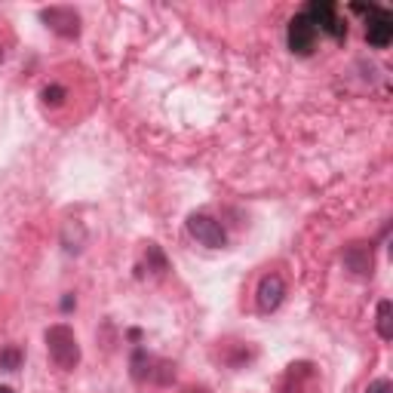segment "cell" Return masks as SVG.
<instances>
[{
  "mask_svg": "<svg viewBox=\"0 0 393 393\" xmlns=\"http://www.w3.org/2000/svg\"><path fill=\"white\" fill-rule=\"evenodd\" d=\"M47 351H49V360L59 365L61 372H74L77 363H80V344H77V335L74 329L65 326V323H56L47 329Z\"/></svg>",
  "mask_w": 393,
  "mask_h": 393,
  "instance_id": "obj_1",
  "label": "cell"
},
{
  "mask_svg": "<svg viewBox=\"0 0 393 393\" xmlns=\"http://www.w3.org/2000/svg\"><path fill=\"white\" fill-rule=\"evenodd\" d=\"M187 230H191V237L200 246L221 249V246L228 243V234H225V228H221V221L206 216V212H194V216L187 218Z\"/></svg>",
  "mask_w": 393,
  "mask_h": 393,
  "instance_id": "obj_2",
  "label": "cell"
},
{
  "mask_svg": "<svg viewBox=\"0 0 393 393\" xmlns=\"http://www.w3.org/2000/svg\"><path fill=\"white\" fill-rule=\"evenodd\" d=\"M40 19L47 22V28H52L59 37H77L80 34V16L71 6H47L40 10Z\"/></svg>",
  "mask_w": 393,
  "mask_h": 393,
  "instance_id": "obj_3",
  "label": "cell"
},
{
  "mask_svg": "<svg viewBox=\"0 0 393 393\" xmlns=\"http://www.w3.org/2000/svg\"><path fill=\"white\" fill-rule=\"evenodd\" d=\"M286 298V283L280 274H267L262 276V283H258V292H255V305L262 314H274L276 307L283 305Z\"/></svg>",
  "mask_w": 393,
  "mask_h": 393,
  "instance_id": "obj_4",
  "label": "cell"
},
{
  "mask_svg": "<svg viewBox=\"0 0 393 393\" xmlns=\"http://www.w3.org/2000/svg\"><path fill=\"white\" fill-rule=\"evenodd\" d=\"M341 262L347 267V274H353V276H372V271H375L372 243H351V246H344Z\"/></svg>",
  "mask_w": 393,
  "mask_h": 393,
  "instance_id": "obj_5",
  "label": "cell"
},
{
  "mask_svg": "<svg viewBox=\"0 0 393 393\" xmlns=\"http://www.w3.org/2000/svg\"><path fill=\"white\" fill-rule=\"evenodd\" d=\"M314 40H317L314 22H310L305 13L295 16L289 22V49L298 52V56H310V52H314Z\"/></svg>",
  "mask_w": 393,
  "mask_h": 393,
  "instance_id": "obj_6",
  "label": "cell"
},
{
  "mask_svg": "<svg viewBox=\"0 0 393 393\" xmlns=\"http://www.w3.org/2000/svg\"><path fill=\"white\" fill-rule=\"evenodd\" d=\"M305 16H307L310 22H314V28L319 25V28H323L326 34H332V37H344V34H347V25L338 22L335 6L326 4V0H319V4H310L307 10H305Z\"/></svg>",
  "mask_w": 393,
  "mask_h": 393,
  "instance_id": "obj_7",
  "label": "cell"
},
{
  "mask_svg": "<svg viewBox=\"0 0 393 393\" xmlns=\"http://www.w3.org/2000/svg\"><path fill=\"white\" fill-rule=\"evenodd\" d=\"M365 40L372 43V47H378V49H384L387 43L393 40V19L387 13H375V19L369 22V28H365Z\"/></svg>",
  "mask_w": 393,
  "mask_h": 393,
  "instance_id": "obj_8",
  "label": "cell"
},
{
  "mask_svg": "<svg viewBox=\"0 0 393 393\" xmlns=\"http://www.w3.org/2000/svg\"><path fill=\"white\" fill-rule=\"evenodd\" d=\"M61 246H65V252H83L86 246V228L80 225V221H68L65 228H61Z\"/></svg>",
  "mask_w": 393,
  "mask_h": 393,
  "instance_id": "obj_9",
  "label": "cell"
},
{
  "mask_svg": "<svg viewBox=\"0 0 393 393\" xmlns=\"http://www.w3.org/2000/svg\"><path fill=\"white\" fill-rule=\"evenodd\" d=\"M378 335L384 338V341L393 338V305L387 298L378 301Z\"/></svg>",
  "mask_w": 393,
  "mask_h": 393,
  "instance_id": "obj_10",
  "label": "cell"
},
{
  "mask_svg": "<svg viewBox=\"0 0 393 393\" xmlns=\"http://www.w3.org/2000/svg\"><path fill=\"white\" fill-rule=\"evenodd\" d=\"M40 98H43V105H49V108H59V105H65V98H68V93H65V86H43L40 89Z\"/></svg>",
  "mask_w": 393,
  "mask_h": 393,
  "instance_id": "obj_11",
  "label": "cell"
},
{
  "mask_svg": "<svg viewBox=\"0 0 393 393\" xmlns=\"http://www.w3.org/2000/svg\"><path fill=\"white\" fill-rule=\"evenodd\" d=\"M22 365V351L19 347H4L0 351V369L4 372H16Z\"/></svg>",
  "mask_w": 393,
  "mask_h": 393,
  "instance_id": "obj_12",
  "label": "cell"
},
{
  "mask_svg": "<svg viewBox=\"0 0 393 393\" xmlns=\"http://www.w3.org/2000/svg\"><path fill=\"white\" fill-rule=\"evenodd\" d=\"M132 375L141 381V378H151V360L145 356V351H139L136 356H132Z\"/></svg>",
  "mask_w": 393,
  "mask_h": 393,
  "instance_id": "obj_13",
  "label": "cell"
},
{
  "mask_svg": "<svg viewBox=\"0 0 393 393\" xmlns=\"http://www.w3.org/2000/svg\"><path fill=\"white\" fill-rule=\"evenodd\" d=\"M145 258H148V267H154V274H157V276H160V274L166 271V258H163V252H160V249H157L154 243L148 246V252H145Z\"/></svg>",
  "mask_w": 393,
  "mask_h": 393,
  "instance_id": "obj_14",
  "label": "cell"
},
{
  "mask_svg": "<svg viewBox=\"0 0 393 393\" xmlns=\"http://www.w3.org/2000/svg\"><path fill=\"white\" fill-rule=\"evenodd\" d=\"M365 393H393V384L387 378H378V381H372L369 387H365Z\"/></svg>",
  "mask_w": 393,
  "mask_h": 393,
  "instance_id": "obj_15",
  "label": "cell"
},
{
  "mask_svg": "<svg viewBox=\"0 0 393 393\" xmlns=\"http://www.w3.org/2000/svg\"><path fill=\"white\" fill-rule=\"evenodd\" d=\"M74 305H77V301H74V295H65V298H61V310H71Z\"/></svg>",
  "mask_w": 393,
  "mask_h": 393,
  "instance_id": "obj_16",
  "label": "cell"
},
{
  "mask_svg": "<svg viewBox=\"0 0 393 393\" xmlns=\"http://www.w3.org/2000/svg\"><path fill=\"white\" fill-rule=\"evenodd\" d=\"M178 393H209V390L206 387H182Z\"/></svg>",
  "mask_w": 393,
  "mask_h": 393,
  "instance_id": "obj_17",
  "label": "cell"
},
{
  "mask_svg": "<svg viewBox=\"0 0 393 393\" xmlns=\"http://www.w3.org/2000/svg\"><path fill=\"white\" fill-rule=\"evenodd\" d=\"M6 61V49H4V43H0V65Z\"/></svg>",
  "mask_w": 393,
  "mask_h": 393,
  "instance_id": "obj_18",
  "label": "cell"
},
{
  "mask_svg": "<svg viewBox=\"0 0 393 393\" xmlns=\"http://www.w3.org/2000/svg\"><path fill=\"white\" fill-rule=\"evenodd\" d=\"M0 393H13V390L10 387H0Z\"/></svg>",
  "mask_w": 393,
  "mask_h": 393,
  "instance_id": "obj_19",
  "label": "cell"
}]
</instances>
